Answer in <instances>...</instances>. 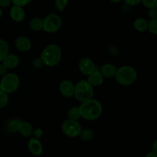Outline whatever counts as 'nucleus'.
Listing matches in <instances>:
<instances>
[{"label": "nucleus", "instance_id": "nucleus-4", "mask_svg": "<svg viewBox=\"0 0 157 157\" xmlns=\"http://www.w3.org/2000/svg\"><path fill=\"white\" fill-rule=\"evenodd\" d=\"M94 87L85 80L80 81L75 85L74 96L78 101L84 103L92 99L94 97Z\"/></svg>", "mask_w": 157, "mask_h": 157}, {"label": "nucleus", "instance_id": "nucleus-19", "mask_svg": "<svg viewBox=\"0 0 157 157\" xmlns=\"http://www.w3.org/2000/svg\"><path fill=\"white\" fill-rule=\"evenodd\" d=\"M67 117H68V119L74 120V121H78L79 119H81V116L79 107H73L69 109L68 112H67Z\"/></svg>", "mask_w": 157, "mask_h": 157}, {"label": "nucleus", "instance_id": "nucleus-32", "mask_svg": "<svg viewBox=\"0 0 157 157\" xmlns=\"http://www.w3.org/2000/svg\"><path fill=\"white\" fill-rule=\"evenodd\" d=\"M12 3V0H0V7L7 8Z\"/></svg>", "mask_w": 157, "mask_h": 157}, {"label": "nucleus", "instance_id": "nucleus-17", "mask_svg": "<svg viewBox=\"0 0 157 157\" xmlns=\"http://www.w3.org/2000/svg\"><path fill=\"white\" fill-rule=\"evenodd\" d=\"M134 29L139 32H144L147 31V27H148V22L145 18H136L133 23Z\"/></svg>", "mask_w": 157, "mask_h": 157}, {"label": "nucleus", "instance_id": "nucleus-8", "mask_svg": "<svg viewBox=\"0 0 157 157\" xmlns=\"http://www.w3.org/2000/svg\"><path fill=\"white\" fill-rule=\"evenodd\" d=\"M79 70L82 75L88 76L96 70V66L90 58H84L79 62Z\"/></svg>", "mask_w": 157, "mask_h": 157}, {"label": "nucleus", "instance_id": "nucleus-35", "mask_svg": "<svg viewBox=\"0 0 157 157\" xmlns=\"http://www.w3.org/2000/svg\"><path fill=\"white\" fill-rule=\"evenodd\" d=\"M157 141L155 140L154 143H153V151L155 152V153H157Z\"/></svg>", "mask_w": 157, "mask_h": 157}, {"label": "nucleus", "instance_id": "nucleus-26", "mask_svg": "<svg viewBox=\"0 0 157 157\" xmlns=\"http://www.w3.org/2000/svg\"><path fill=\"white\" fill-rule=\"evenodd\" d=\"M19 121L16 119L12 120V121H9V128L10 130V131L12 132H17L18 131V126Z\"/></svg>", "mask_w": 157, "mask_h": 157}, {"label": "nucleus", "instance_id": "nucleus-23", "mask_svg": "<svg viewBox=\"0 0 157 157\" xmlns=\"http://www.w3.org/2000/svg\"><path fill=\"white\" fill-rule=\"evenodd\" d=\"M9 102V96L6 92L0 90V108L6 107Z\"/></svg>", "mask_w": 157, "mask_h": 157}, {"label": "nucleus", "instance_id": "nucleus-18", "mask_svg": "<svg viewBox=\"0 0 157 157\" xmlns=\"http://www.w3.org/2000/svg\"><path fill=\"white\" fill-rule=\"evenodd\" d=\"M29 26L34 32H39L43 29V20L38 17L33 18L29 22Z\"/></svg>", "mask_w": 157, "mask_h": 157}, {"label": "nucleus", "instance_id": "nucleus-10", "mask_svg": "<svg viewBox=\"0 0 157 157\" xmlns=\"http://www.w3.org/2000/svg\"><path fill=\"white\" fill-rule=\"evenodd\" d=\"M10 17L15 22H21L25 18V12L23 7L18 6H13L10 9Z\"/></svg>", "mask_w": 157, "mask_h": 157}, {"label": "nucleus", "instance_id": "nucleus-36", "mask_svg": "<svg viewBox=\"0 0 157 157\" xmlns=\"http://www.w3.org/2000/svg\"><path fill=\"white\" fill-rule=\"evenodd\" d=\"M110 2H112L113 3H118V2H122L123 0H110Z\"/></svg>", "mask_w": 157, "mask_h": 157}, {"label": "nucleus", "instance_id": "nucleus-13", "mask_svg": "<svg viewBox=\"0 0 157 157\" xmlns=\"http://www.w3.org/2000/svg\"><path fill=\"white\" fill-rule=\"evenodd\" d=\"M2 61L8 69H14L19 64V58L16 55L9 53Z\"/></svg>", "mask_w": 157, "mask_h": 157}, {"label": "nucleus", "instance_id": "nucleus-12", "mask_svg": "<svg viewBox=\"0 0 157 157\" xmlns=\"http://www.w3.org/2000/svg\"><path fill=\"white\" fill-rule=\"evenodd\" d=\"M15 48L18 51L22 52H28L32 48V43L31 41L26 37H18L15 41Z\"/></svg>", "mask_w": 157, "mask_h": 157}, {"label": "nucleus", "instance_id": "nucleus-33", "mask_svg": "<svg viewBox=\"0 0 157 157\" xmlns=\"http://www.w3.org/2000/svg\"><path fill=\"white\" fill-rule=\"evenodd\" d=\"M8 68L3 64H0V77H3L7 74Z\"/></svg>", "mask_w": 157, "mask_h": 157}, {"label": "nucleus", "instance_id": "nucleus-6", "mask_svg": "<svg viewBox=\"0 0 157 157\" xmlns=\"http://www.w3.org/2000/svg\"><path fill=\"white\" fill-rule=\"evenodd\" d=\"M62 21L57 14H50L43 19V30L48 33H55L61 29Z\"/></svg>", "mask_w": 157, "mask_h": 157}, {"label": "nucleus", "instance_id": "nucleus-16", "mask_svg": "<svg viewBox=\"0 0 157 157\" xmlns=\"http://www.w3.org/2000/svg\"><path fill=\"white\" fill-rule=\"evenodd\" d=\"M117 68L113 64H104L101 68V73L104 76V78H112L115 77V75L117 73Z\"/></svg>", "mask_w": 157, "mask_h": 157}, {"label": "nucleus", "instance_id": "nucleus-15", "mask_svg": "<svg viewBox=\"0 0 157 157\" xmlns=\"http://www.w3.org/2000/svg\"><path fill=\"white\" fill-rule=\"evenodd\" d=\"M33 127L27 121H20L18 126V132L23 136H29L33 133Z\"/></svg>", "mask_w": 157, "mask_h": 157}, {"label": "nucleus", "instance_id": "nucleus-29", "mask_svg": "<svg viewBox=\"0 0 157 157\" xmlns=\"http://www.w3.org/2000/svg\"><path fill=\"white\" fill-rule=\"evenodd\" d=\"M148 16L150 17V19L153 18H157V9L156 8H153V9H150L148 12Z\"/></svg>", "mask_w": 157, "mask_h": 157}, {"label": "nucleus", "instance_id": "nucleus-30", "mask_svg": "<svg viewBox=\"0 0 157 157\" xmlns=\"http://www.w3.org/2000/svg\"><path fill=\"white\" fill-rule=\"evenodd\" d=\"M32 134L34 135V137L37 138V139H39L40 137H41L43 134V131L41 128H36L33 130V133Z\"/></svg>", "mask_w": 157, "mask_h": 157}, {"label": "nucleus", "instance_id": "nucleus-21", "mask_svg": "<svg viewBox=\"0 0 157 157\" xmlns=\"http://www.w3.org/2000/svg\"><path fill=\"white\" fill-rule=\"evenodd\" d=\"M81 140L84 141H90L94 138V132L90 129H84L81 130V133L79 134Z\"/></svg>", "mask_w": 157, "mask_h": 157}, {"label": "nucleus", "instance_id": "nucleus-11", "mask_svg": "<svg viewBox=\"0 0 157 157\" xmlns=\"http://www.w3.org/2000/svg\"><path fill=\"white\" fill-rule=\"evenodd\" d=\"M29 150L35 156H39L43 152V147L41 141L37 138H32L29 141Z\"/></svg>", "mask_w": 157, "mask_h": 157}, {"label": "nucleus", "instance_id": "nucleus-2", "mask_svg": "<svg viewBox=\"0 0 157 157\" xmlns=\"http://www.w3.org/2000/svg\"><path fill=\"white\" fill-rule=\"evenodd\" d=\"M61 56L62 53L59 46L52 44L44 48L41 52L40 58L42 60L44 65L48 67H54L59 64Z\"/></svg>", "mask_w": 157, "mask_h": 157}, {"label": "nucleus", "instance_id": "nucleus-7", "mask_svg": "<svg viewBox=\"0 0 157 157\" xmlns=\"http://www.w3.org/2000/svg\"><path fill=\"white\" fill-rule=\"evenodd\" d=\"M61 130L64 134L69 137H76L79 136L81 130H82L80 123L78 121L67 119L63 122Z\"/></svg>", "mask_w": 157, "mask_h": 157}, {"label": "nucleus", "instance_id": "nucleus-37", "mask_svg": "<svg viewBox=\"0 0 157 157\" xmlns=\"http://www.w3.org/2000/svg\"><path fill=\"white\" fill-rule=\"evenodd\" d=\"M2 15V8L0 7V18H1Z\"/></svg>", "mask_w": 157, "mask_h": 157}, {"label": "nucleus", "instance_id": "nucleus-9", "mask_svg": "<svg viewBox=\"0 0 157 157\" xmlns=\"http://www.w3.org/2000/svg\"><path fill=\"white\" fill-rule=\"evenodd\" d=\"M59 90L61 95L64 98H70L74 96L75 92V84L69 80H64L61 83L59 86Z\"/></svg>", "mask_w": 157, "mask_h": 157}, {"label": "nucleus", "instance_id": "nucleus-31", "mask_svg": "<svg viewBox=\"0 0 157 157\" xmlns=\"http://www.w3.org/2000/svg\"><path fill=\"white\" fill-rule=\"evenodd\" d=\"M125 3L130 6H135L141 2V0H124Z\"/></svg>", "mask_w": 157, "mask_h": 157}, {"label": "nucleus", "instance_id": "nucleus-22", "mask_svg": "<svg viewBox=\"0 0 157 157\" xmlns=\"http://www.w3.org/2000/svg\"><path fill=\"white\" fill-rule=\"evenodd\" d=\"M147 30L150 32H151L153 35L157 34V18H153L150 19V21L148 22V27Z\"/></svg>", "mask_w": 157, "mask_h": 157}, {"label": "nucleus", "instance_id": "nucleus-14", "mask_svg": "<svg viewBox=\"0 0 157 157\" xmlns=\"http://www.w3.org/2000/svg\"><path fill=\"white\" fill-rule=\"evenodd\" d=\"M87 77L88 78H87V81L93 87H98V86L101 85L104 82V78L100 71L95 70L93 73H91Z\"/></svg>", "mask_w": 157, "mask_h": 157}, {"label": "nucleus", "instance_id": "nucleus-34", "mask_svg": "<svg viewBox=\"0 0 157 157\" xmlns=\"http://www.w3.org/2000/svg\"><path fill=\"white\" fill-rule=\"evenodd\" d=\"M146 157H157V153H155L153 151L150 152V153H147Z\"/></svg>", "mask_w": 157, "mask_h": 157}, {"label": "nucleus", "instance_id": "nucleus-20", "mask_svg": "<svg viewBox=\"0 0 157 157\" xmlns=\"http://www.w3.org/2000/svg\"><path fill=\"white\" fill-rule=\"evenodd\" d=\"M9 44L5 40L0 39V61L4 59L5 57L9 54Z\"/></svg>", "mask_w": 157, "mask_h": 157}, {"label": "nucleus", "instance_id": "nucleus-5", "mask_svg": "<svg viewBox=\"0 0 157 157\" xmlns=\"http://www.w3.org/2000/svg\"><path fill=\"white\" fill-rule=\"evenodd\" d=\"M20 84V80L15 74H6L0 81V88L6 94H12L18 90Z\"/></svg>", "mask_w": 157, "mask_h": 157}, {"label": "nucleus", "instance_id": "nucleus-1", "mask_svg": "<svg viewBox=\"0 0 157 157\" xmlns=\"http://www.w3.org/2000/svg\"><path fill=\"white\" fill-rule=\"evenodd\" d=\"M81 117L87 121H94L101 115L103 107L98 100L90 99L82 103L79 107Z\"/></svg>", "mask_w": 157, "mask_h": 157}, {"label": "nucleus", "instance_id": "nucleus-25", "mask_svg": "<svg viewBox=\"0 0 157 157\" xmlns=\"http://www.w3.org/2000/svg\"><path fill=\"white\" fill-rule=\"evenodd\" d=\"M141 2L148 9L157 7V0H141Z\"/></svg>", "mask_w": 157, "mask_h": 157}, {"label": "nucleus", "instance_id": "nucleus-3", "mask_svg": "<svg viewBox=\"0 0 157 157\" xmlns=\"http://www.w3.org/2000/svg\"><path fill=\"white\" fill-rule=\"evenodd\" d=\"M115 78L118 84L121 85H131L137 78V72L132 66L124 65L117 70Z\"/></svg>", "mask_w": 157, "mask_h": 157}, {"label": "nucleus", "instance_id": "nucleus-28", "mask_svg": "<svg viewBox=\"0 0 157 157\" xmlns=\"http://www.w3.org/2000/svg\"><path fill=\"white\" fill-rule=\"evenodd\" d=\"M44 63H43L42 60L41 59V58H34L33 61H32V66H33L35 68L39 69L44 66Z\"/></svg>", "mask_w": 157, "mask_h": 157}, {"label": "nucleus", "instance_id": "nucleus-27", "mask_svg": "<svg viewBox=\"0 0 157 157\" xmlns=\"http://www.w3.org/2000/svg\"><path fill=\"white\" fill-rule=\"evenodd\" d=\"M32 1H33V0H12V3L14 6L24 7V6L30 4Z\"/></svg>", "mask_w": 157, "mask_h": 157}, {"label": "nucleus", "instance_id": "nucleus-24", "mask_svg": "<svg viewBox=\"0 0 157 157\" xmlns=\"http://www.w3.org/2000/svg\"><path fill=\"white\" fill-rule=\"evenodd\" d=\"M55 4L60 12H63L68 4V0H55Z\"/></svg>", "mask_w": 157, "mask_h": 157}]
</instances>
